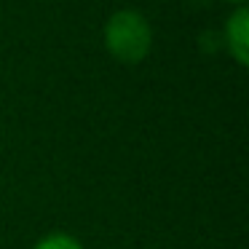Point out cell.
Segmentation results:
<instances>
[{"mask_svg":"<svg viewBox=\"0 0 249 249\" xmlns=\"http://www.w3.org/2000/svg\"><path fill=\"white\" fill-rule=\"evenodd\" d=\"M105 43L107 51L124 65H137L147 56L153 43L150 24L137 11H118L110 17L105 27Z\"/></svg>","mask_w":249,"mask_h":249,"instance_id":"1","label":"cell"},{"mask_svg":"<svg viewBox=\"0 0 249 249\" xmlns=\"http://www.w3.org/2000/svg\"><path fill=\"white\" fill-rule=\"evenodd\" d=\"M225 35H228V49L236 56V62L238 65H247L249 62V51H247V46H249V11L247 8H238L231 17V22L225 27Z\"/></svg>","mask_w":249,"mask_h":249,"instance_id":"2","label":"cell"},{"mask_svg":"<svg viewBox=\"0 0 249 249\" xmlns=\"http://www.w3.org/2000/svg\"><path fill=\"white\" fill-rule=\"evenodd\" d=\"M33 249H83L78 238H72L70 233H49L43 236Z\"/></svg>","mask_w":249,"mask_h":249,"instance_id":"3","label":"cell"},{"mask_svg":"<svg viewBox=\"0 0 249 249\" xmlns=\"http://www.w3.org/2000/svg\"><path fill=\"white\" fill-rule=\"evenodd\" d=\"M236 3H244V0H236Z\"/></svg>","mask_w":249,"mask_h":249,"instance_id":"4","label":"cell"}]
</instances>
